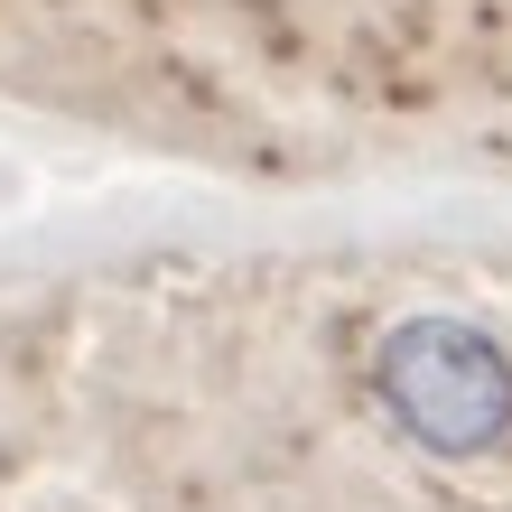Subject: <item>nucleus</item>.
<instances>
[{"instance_id": "obj_1", "label": "nucleus", "mask_w": 512, "mask_h": 512, "mask_svg": "<svg viewBox=\"0 0 512 512\" xmlns=\"http://www.w3.org/2000/svg\"><path fill=\"white\" fill-rule=\"evenodd\" d=\"M382 401L401 410L410 438L475 457V447H494L512 429V364L457 317H410L382 345Z\"/></svg>"}]
</instances>
